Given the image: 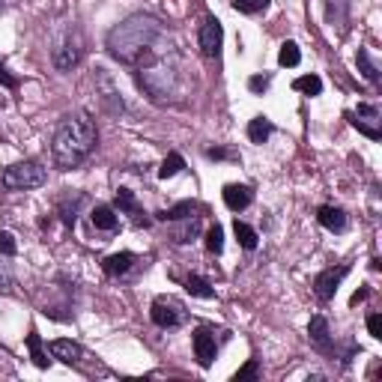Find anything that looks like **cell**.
Instances as JSON below:
<instances>
[{
    "label": "cell",
    "instance_id": "obj_14",
    "mask_svg": "<svg viewBox=\"0 0 382 382\" xmlns=\"http://www.w3.org/2000/svg\"><path fill=\"white\" fill-rule=\"evenodd\" d=\"M90 221L96 230H105V233H114L120 227V215L108 203H96L93 212H90Z\"/></svg>",
    "mask_w": 382,
    "mask_h": 382
},
{
    "label": "cell",
    "instance_id": "obj_30",
    "mask_svg": "<svg viewBox=\"0 0 382 382\" xmlns=\"http://www.w3.org/2000/svg\"><path fill=\"white\" fill-rule=\"evenodd\" d=\"M206 251L209 254H221L224 251V227L221 224H212L206 230Z\"/></svg>",
    "mask_w": 382,
    "mask_h": 382
},
{
    "label": "cell",
    "instance_id": "obj_9",
    "mask_svg": "<svg viewBox=\"0 0 382 382\" xmlns=\"http://www.w3.org/2000/svg\"><path fill=\"white\" fill-rule=\"evenodd\" d=\"M197 42H201V51L206 54V57H218L221 54V42H224V27L218 18H206L203 27H201V36H197Z\"/></svg>",
    "mask_w": 382,
    "mask_h": 382
},
{
    "label": "cell",
    "instance_id": "obj_22",
    "mask_svg": "<svg viewBox=\"0 0 382 382\" xmlns=\"http://www.w3.org/2000/svg\"><path fill=\"white\" fill-rule=\"evenodd\" d=\"M356 63H359V72L371 81V84H379V66L373 63V57H371V51L367 48H359V54H356Z\"/></svg>",
    "mask_w": 382,
    "mask_h": 382
},
{
    "label": "cell",
    "instance_id": "obj_3",
    "mask_svg": "<svg viewBox=\"0 0 382 382\" xmlns=\"http://www.w3.org/2000/svg\"><path fill=\"white\" fill-rule=\"evenodd\" d=\"M135 81L152 102H167V99L176 96V72H174V66L162 57L150 66H140L135 72Z\"/></svg>",
    "mask_w": 382,
    "mask_h": 382
},
{
    "label": "cell",
    "instance_id": "obj_4",
    "mask_svg": "<svg viewBox=\"0 0 382 382\" xmlns=\"http://www.w3.org/2000/svg\"><path fill=\"white\" fill-rule=\"evenodd\" d=\"M0 179H4V189L9 191H30V189L45 186L48 174L39 162H18V164H9Z\"/></svg>",
    "mask_w": 382,
    "mask_h": 382
},
{
    "label": "cell",
    "instance_id": "obj_7",
    "mask_svg": "<svg viewBox=\"0 0 382 382\" xmlns=\"http://www.w3.org/2000/svg\"><path fill=\"white\" fill-rule=\"evenodd\" d=\"M379 108L376 105H367V102H359V108L352 111V125L364 135V137H371V140H379L382 137V129H379Z\"/></svg>",
    "mask_w": 382,
    "mask_h": 382
},
{
    "label": "cell",
    "instance_id": "obj_17",
    "mask_svg": "<svg viewBox=\"0 0 382 382\" xmlns=\"http://www.w3.org/2000/svg\"><path fill=\"white\" fill-rule=\"evenodd\" d=\"M51 356L60 359L63 364H81L84 361V349L75 341H66V337H60V341H51Z\"/></svg>",
    "mask_w": 382,
    "mask_h": 382
},
{
    "label": "cell",
    "instance_id": "obj_41",
    "mask_svg": "<svg viewBox=\"0 0 382 382\" xmlns=\"http://www.w3.org/2000/svg\"><path fill=\"white\" fill-rule=\"evenodd\" d=\"M0 12H4V4H0Z\"/></svg>",
    "mask_w": 382,
    "mask_h": 382
},
{
    "label": "cell",
    "instance_id": "obj_36",
    "mask_svg": "<svg viewBox=\"0 0 382 382\" xmlns=\"http://www.w3.org/2000/svg\"><path fill=\"white\" fill-rule=\"evenodd\" d=\"M367 332H371V337H376V341L382 337V317H379V314L367 317Z\"/></svg>",
    "mask_w": 382,
    "mask_h": 382
},
{
    "label": "cell",
    "instance_id": "obj_5",
    "mask_svg": "<svg viewBox=\"0 0 382 382\" xmlns=\"http://www.w3.org/2000/svg\"><path fill=\"white\" fill-rule=\"evenodd\" d=\"M186 317H189L186 305L176 302L174 296H159L150 308V320L159 325V329H179V325L186 322Z\"/></svg>",
    "mask_w": 382,
    "mask_h": 382
},
{
    "label": "cell",
    "instance_id": "obj_13",
    "mask_svg": "<svg viewBox=\"0 0 382 382\" xmlns=\"http://www.w3.org/2000/svg\"><path fill=\"white\" fill-rule=\"evenodd\" d=\"M135 254L132 251H120V254H111V257H105V263H102V269L111 275V278H125L132 272V266H135Z\"/></svg>",
    "mask_w": 382,
    "mask_h": 382
},
{
    "label": "cell",
    "instance_id": "obj_20",
    "mask_svg": "<svg viewBox=\"0 0 382 382\" xmlns=\"http://www.w3.org/2000/svg\"><path fill=\"white\" fill-rule=\"evenodd\" d=\"M272 132H275V125L269 123L266 117H254V120L248 123V137H251V144H266V140L272 137Z\"/></svg>",
    "mask_w": 382,
    "mask_h": 382
},
{
    "label": "cell",
    "instance_id": "obj_12",
    "mask_svg": "<svg viewBox=\"0 0 382 382\" xmlns=\"http://www.w3.org/2000/svg\"><path fill=\"white\" fill-rule=\"evenodd\" d=\"M251 201H254V191L248 186H239V182H233V186H224V203H227L230 212L248 209Z\"/></svg>",
    "mask_w": 382,
    "mask_h": 382
},
{
    "label": "cell",
    "instance_id": "obj_35",
    "mask_svg": "<svg viewBox=\"0 0 382 382\" xmlns=\"http://www.w3.org/2000/svg\"><path fill=\"white\" fill-rule=\"evenodd\" d=\"M206 159H212V162H227V159H236V152L224 150V147H206Z\"/></svg>",
    "mask_w": 382,
    "mask_h": 382
},
{
    "label": "cell",
    "instance_id": "obj_18",
    "mask_svg": "<svg viewBox=\"0 0 382 382\" xmlns=\"http://www.w3.org/2000/svg\"><path fill=\"white\" fill-rule=\"evenodd\" d=\"M197 212H201V206H197L194 201H182L171 209H162L155 212V218L159 221H186V218H197Z\"/></svg>",
    "mask_w": 382,
    "mask_h": 382
},
{
    "label": "cell",
    "instance_id": "obj_29",
    "mask_svg": "<svg viewBox=\"0 0 382 382\" xmlns=\"http://www.w3.org/2000/svg\"><path fill=\"white\" fill-rule=\"evenodd\" d=\"M299 60H302L299 45H296V42H284V45H281V51H278V63L287 66V69H293V66H299Z\"/></svg>",
    "mask_w": 382,
    "mask_h": 382
},
{
    "label": "cell",
    "instance_id": "obj_27",
    "mask_svg": "<svg viewBox=\"0 0 382 382\" xmlns=\"http://www.w3.org/2000/svg\"><path fill=\"white\" fill-rule=\"evenodd\" d=\"M27 349H30V359H33L36 367H48L51 364V359L45 356V349H42V337L36 332L27 335Z\"/></svg>",
    "mask_w": 382,
    "mask_h": 382
},
{
    "label": "cell",
    "instance_id": "obj_23",
    "mask_svg": "<svg viewBox=\"0 0 382 382\" xmlns=\"http://www.w3.org/2000/svg\"><path fill=\"white\" fill-rule=\"evenodd\" d=\"M233 233H236L239 245H242L245 251H254V248L260 245V236H257V230L248 227V224H245V221H239V218H236V224H233Z\"/></svg>",
    "mask_w": 382,
    "mask_h": 382
},
{
    "label": "cell",
    "instance_id": "obj_31",
    "mask_svg": "<svg viewBox=\"0 0 382 382\" xmlns=\"http://www.w3.org/2000/svg\"><path fill=\"white\" fill-rule=\"evenodd\" d=\"M269 6V0H233V9L242 12V16H257Z\"/></svg>",
    "mask_w": 382,
    "mask_h": 382
},
{
    "label": "cell",
    "instance_id": "obj_25",
    "mask_svg": "<svg viewBox=\"0 0 382 382\" xmlns=\"http://www.w3.org/2000/svg\"><path fill=\"white\" fill-rule=\"evenodd\" d=\"M186 290H189L191 296H197V299H212V296H215L212 284H209L206 278H201V275H189V278H186Z\"/></svg>",
    "mask_w": 382,
    "mask_h": 382
},
{
    "label": "cell",
    "instance_id": "obj_39",
    "mask_svg": "<svg viewBox=\"0 0 382 382\" xmlns=\"http://www.w3.org/2000/svg\"><path fill=\"white\" fill-rule=\"evenodd\" d=\"M0 290H4V293L12 290V275H9V269H6V266H0Z\"/></svg>",
    "mask_w": 382,
    "mask_h": 382
},
{
    "label": "cell",
    "instance_id": "obj_34",
    "mask_svg": "<svg viewBox=\"0 0 382 382\" xmlns=\"http://www.w3.org/2000/svg\"><path fill=\"white\" fill-rule=\"evenodd\" d=\"M257 373H260V361L257 359H251L245 367H239V371H236V382H245V379H257Z\"/></svg>",
    "mask_w": 382,
    "mask_h": 382
},
{
    "label": "cell",
    "instance_id": "obj_28",
    "mask_svg": "<svg viewBox=\"0 0 382 382\" xmlns=\"http://www.w3.org/2000/svg\"><path fill=\"white\" fill-rule=\"evenodd\" d=\"M182 167H186V159H182L179 152H171L159 167V179H171V176L182 174Z\"/></svg>",
    "mask_w": 382,
    "mask_h": 382
},
{
    "label": "cell",
    "instance_id": "obj_33",
    "mask_svg": "<svg viewBox=\"0 0 382 382\" xmlns=\"http://www.w3.org/2000/svg\"><path fill=\"white\" fill-rule=\"evenodd\" d=\"M0 254H4V257H16V254H18L16 236L6 233V230H0Z\"/></svg>",
    "mask_w": 382,
    "mask_h": 382
},
{
    "label": "cell",
    "instance_id": "obj_38",
    "mask_svg": "<svg viewBox=\"0 0 382 382\" xmlns=\"http://www.w3.org/2000/svg\"><path fill=\"white\" fill-rule=\"evenodd\" d=\"M248 90H251V93H266V90H269V78H266V75H254V78L248 81Z\"/></svg>",
    "mask_w": 382,
    "mask_h": 382
},
{
    "label": "cell",
    "instance_id": "obj_21",
    "mask_svg": "<svg viewBox=\"0 0 382 382\" xmlns=\"http://www.w3.org/2000/svg\"><path fill=\"white\" fill-rule=\"evenodd\" d=\"M78 60H81V51H78L75 42H66V45L57 48V54H54V66L63 69V72H66V69H72Z\"/></svg>",
    "mask_w": 382,
    "mask_h": 382
},
{
    "label": "cell",
    "instance_id": "obj_8",
    "mask_svg": "<svg viewBox=\"0 0 382 382\" xmlns=\"http://www.w3.org/2000/svg\"><path fill=\"white\" fill-rule=\"evenodd\" d=\"M96 90H99V99H102V105H105L108 114L120 117L123 111H125V102L120 99V90L114 87V81L108 78L105 69H96Z\"/></svg>",
    "mask_w": 382,
    "mask_h": 382
},
{
    "label": "cell",
    "instance_id": "obj_19",
    "mask_svg": "<svg viewBox=\"0 0 382 382\" xmlns=\"http://www.w3.org/2000/svg\"><path fill=\"white\" fill-rule=\"evenodd\" d=\"M325 18L337 30H347L349 21V0H325Z\"/></svg>",
    "mask_w": 382,
    "mask_h": 382
},
{
    "label": "cell",
    "instance_id": "obj_24",
    "mask_svg": "<svg viewBox=\"0 0 382 382\" xmlns=\"http://www.w3.org/2000/svg\"><path fill=\"white\" fill-rule=\"evenodd\" d=\"M201 233V224H197V218H186L179 224V227L171 233V239L176 245H189V242H194V236Z\"/></svg>",
    "mask_w": 382,
    "mask_h": 382
},
{
    "label": "cell",
    "instance_id": "obj_26",
    "mask_svg": "<svg viewBox=\"0 0 382 382\" xmlns=\"http://www.w3.org/2000/svg\"><path fill=\"white\" fill-rule=\"evenodd\" d=\"M293 90L305 93V96H320L322 93V78L320 75H302V78L293 81Z\"/></svg>",
    "mask_w": 382,
    "mask_h": 382
},
{
    "label": "cell",
    "instance_id": "obj_6",
    "mask_svg": "<svg viewBox=\"0 0 382 382\" xmlns=\"http://www.w3.org/2000/svg\"><path fill=\"white\" fill-rule=\"evenodd\" d=\"M349 275V266H332V269H322V272L314 278V293L320 302H332L337 287H341V281Z\"/></svg>",
    "mask_w": 382,
    "mask_h": 382
},
{
    "label": "cell",
    "instance_id": "obj_16",
    "mask_svg": "<svg viewBox=\"0 0 382 382\" xmlns=\"http://www.w3.org/2000/svg\"><path fill=\"white\" fill-rule=\"evenodd\" d=\"M317 221L332 233H344L347 230V212L341 206H320Z\"/></svg>",
    "mask_w": 382,
    "mask_h": 382
},
{
    "label": "cell",
    "instance_id": "obj_11",
    "mask_svg": "<svg viewBox=\"0 0 382 382\" xmlns=\"http://www.w3.org/2000/svg\"><path fill=\"white\" fill-rule=\"evenodd\" d=\"M194 356H197V361H201V367H209L212 361H215L218 341H215V335H212L209 329H197L194 332Z\"/></svg>",
    "mask_w": 382,
    "mask_h": 382
},
{
    "label": "cell",
    "instance_id": "obj_2",
    "mask_svg": "<svg viewBox=\"0 0 382 382\" xmlns=\"http://www.w3.org/2000/svg\"><path fill=\"white\" fill-rule=\"evenodd\" d=\"M96 144H99V132H96V123L87 114L66 117L57 125L54 140H51L54 164H57L60 171H72V167H78L96 150Z\"/></svg>",
    "mask_w": 382,
    "mask_h": 382
},
{
    "label": "cell",
    "instance_id": "obj_10",
    "mask_svg": "<svg viewBox=\"0 0 382 382\" xmlns=\"http://www.w3.org/2000/svg\"><path fill=\"white\" fill-rule=\"evenodd\" d=\"M308 337H310V344H314L320 352H325V356H332V352H335V337H332V332H329V320H325L322 314L310 317V322H308Z\"/></svg>",
    "mask_w": 382,
    "mask_h": 382
},
{
    "label": "cell",
    "instance_id": "obj_1",
    "mask_svg": "<svg viewBox=\"0 0 382 382\" xmlns=\"http://www.w3.org/2000/svg\"><path fill=\"white\" fill-rule=\"evenodd\" d=\"M162 36H164V27L159 18L150 16V12H135V16L120 21L108 33V51L114 60L140 69V66H150L159 60L155 42Z\"/></svg>",
    "mask_w": 382,
    "mask_h": 382
},
{
    "label": "cell",
    "instance_id": "obj_37",
    "mask_svg": "<svg viewBox=\"0 0 382 382\" xmlns=\"http://www.w3.org/2000/svg\"><path fill=\"white\" fill-rule=\"evenodd\" d=\"M0 84H4V87H9V90H16V87H18V78H16V75H9V69L4 66V60H0Z\"/></svg>",
    "mask_w": 382,
    "mask_h": 382
},
{
    "label": "cell",
    "instance_id": "obj_32",
    "mask_svg": "<svg viewBox=\"0 0 382 382\" xmlns=\"http://www.w3.org/2000/svg\"><path fill=\"white\" fill-rule=\"evenodd\" d=\"M117 209H123V212H132V215H140V206H137L135 194H132L129 189H120V191H117Z\"/></svg>",
    "mask_w": 382,
    "mask_h": 382
},
{
    "label": "cell",
    "instance_id": "obj_15",
    "mask_svg": "<svg viewBox=\"0 0 382 382\" xmlns=\"http://www.w3.org/2000/svg\"><path fill=\"white\" fill-rule=\"evenodd\" d=\"M84 206V194L81 191H69V194H63L60 197V203H57V212H60V218H63V224L66 227H75L78 224V209Z\"/></svg>",
    "mask_w": 382,
    "mask_h": 382
},
{
    "label": "cell",
    "instance_id": "obj_40",
    "mask_svg": "<svg viewBox=\"0 0 382 382\" xmlns=\"http://www.w3.org/2000/svg\"><path fill=\"white\" fill-rule=\"evenodd\" d=\"M367 293H371V290H367V287H361L359 293H352V299H349V305H352V308H356V305H361V302L367 299Z\"/></svg>",
    "mask_w": 382,
    "mask_h": 382
}]
</instances>
